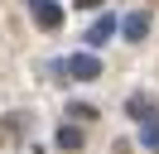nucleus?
I'll list each match as a JSON object with an SVG mask.
<instances>
[{
    "label": "nucleus",
    "instance_id": "obj_1",
    "mask_svg": "<svg viewBox=\"0 0 159 154\" xmlns=\"http://www.w3.org/2000/svg\"><path fill=\"white\" fill-rule=\"evenodd\" d=\"M63 72L77 77V82H92V77H101V58L97 53H72L68 63H63Z\"/></svg>",
    "mask_w": 159,
    "mask_h": 154
},
{
    "label": "nucleus",
    "instance_id": "obj_6",
    "mask_svg": "<svg viewBox=\"0 0 159 154\" xmlns=\"http://www.w3.org/2000/svg\"><path fill=\"white\" fill-rule=\"evenodd\" d=\"M82 140H87V135H82L77 125H63L58 130V149H82Z\"/></svg>",
    "mask_w": 159,
    "mask_h": 154
},
{
    "label": "nucleus",
    "instance_id": "obj_5",
    "mask_svg": "<svg viewBox=\"0 0 159 154\" xmlns=\"http://www.w3.org/2000/svg\"><path fill=\"white\" fill-rule=\"evenodd\" d=\"M111 34H116V15H101L97 24L87 29V48H101V43H106Z\"/></svg>",
    "mask_w": 159,
    "mask_h": 154
},
{
    "label": "nucleus",
    "instance_id": "obj_3",
    "mask_svg": "<svg viewBox=\"0 0 159 154\" xmlns=\"http://www.w3.org/2000/svg\"><path fill=\"white\" fill-rule=\"evenodd\" d=\"M120 34H125L130 43H140V38L149 34V15H145V10H135V15H125V19H120Z\"/></svg>",
    "mask_w": 159,
    "mask_h": 154
},
{
    "label": "nucleus",
    "instance_id": "obj_8",
    "mask_svg": "<svg viewBox=\"0 0 159 154\" xmlns=\"http://www.w3.org/2000/svg\"><path fill=\"white\" fill-rule=\"evenodd\" d=\"M68 116H72V120H97V111L82 106V101H68Z\"/></svg>",
    "mask_w": 159,
    "mask_h": 154
},
{
    "label": "nucleus",
    "instance_id": "obj_4",
    "mask_svg": "<svg viewBox=\"0 0 159 154\" xmlns=\"http://www.w3.org/2000/svg\"><path fill=\"white\" fill-rule=\"evenodd\" d=\"M125 111L135 116L140 125H149V120H159V106L149 101V96H130V101H125Z\"/></svg>",
    "mask_w": 159,
    "mask_h": 154
},
{
    "label": "nucleus",
    "instance_id": "obj_9",
    "mask_svg": "<svg viewBox=\"0 0 159 154\" xmlns=\"http://www.w3.org/2000/svg\"><path fill=\"white\" fill-rule=\"evenodd\" d=\"M77 5H82V10H97V5H106V0H77Z\"/></svg>",
    "mask_w": 159,
    "mask_h": 154
},
{
    "label": "nucleus",
    "instance_id": "obj_2",
    "mask_svg": "<svg viewBox=\"0 0 159 154\" xmlns=\"http://www.w3.org/2000/svg\"><path fill=\"white\" fill-rule=\"evenodd\" d=\"M29 10H34V24L39 29H48V34L63 29V5L58 0H29Z\"/></svg>",
    "mask_w": 159,
    "mask_h": 154
},
{
    "label": "nucleus",
    "instance_id": "obj_7",
    "mask_svg": "<svg viewBox=\"0 0 159 154\" xmlns=\"http://www.w3.org/2000/svg\"><path fill=\"white\" fill-rule=\"evenodd\" d=\"M140 144H145V149H159V120L140 125Z\"/></svg>",
    "mask_w": 159,
    "mask_h": 154
}]
</instances>
